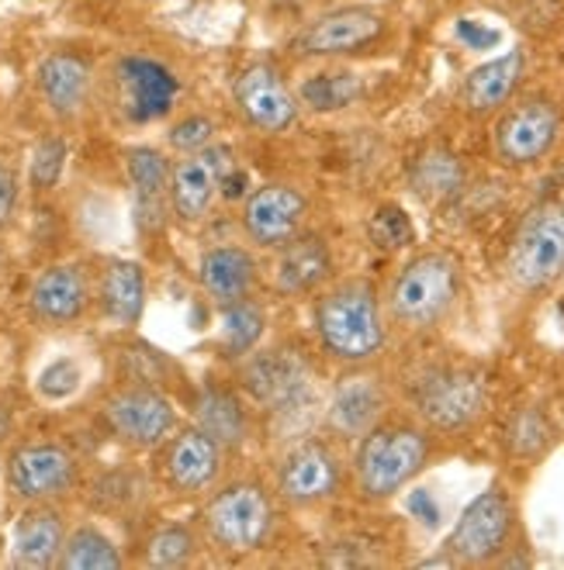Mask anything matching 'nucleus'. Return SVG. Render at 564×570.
Listing matches in <instances>:
<instances>
[{
  "instance_id": "c85d7f7f",
  "label": "nucleus",
  "mask_w": 564,
  "mask_h": 570,
  "mask_svg": "<svg viewBox=\"0 0 564 570\" xmlns=\"http://www.w3.org/2000/svg\"><path fill=\"white\" fill-rule=\"evenodd\" d=\"M263 328H268V315L256 305L253 297L236 301V305L222 308V332H218V350L225 360H243L253 353L263 340Z\"/></svg>"
},
{
  "instance_id": "f8f14e48",
  "label": "nucleus",
  "mask_w": 564,
  "mask_h": 570,
  "mask_svg": "<svg viewBox=\"0 0 564 570\" xmlns=\"http://www.w3.org/2000/svg\"><path fill=\"white\" fill-rule=\"evenodd\" d=\"M340 456L322 440L294 443L278 463V498L291 509H315L340 491Z\"/></svg>"
},
{
  "instance_id": "39448f33",
  "label": "nucleus",
  "mask_w": 564,
  "mask_h": 570,
  "mask_svg": "<svg viewBox=\"0 0 564 570\" xmlns=\"http://www.w3.org/2000/svg\"><path fill=\"white\" fill-rule=\"evenodd\" d=\"M457 287H460L457 263L447 253H422L398 271L388 291L391 318L409 328L437 325L450 312Z\"/></svg>"
},
{
  "instance_id": "4be33fe9",
  "label": "nucleus",
  "mask_w": 564,
  "mask_h": 570,
  "mask_svg": "<svg viewBox=\"0 0 564 570\" xmlns=\"http://www.w3.org/2000/svg\"><path fill=\"white\" fill-rule=\"evenodd\" d=\"M90 80H94L90 59L74 49L49 52L36 70V83H39L46 108L62 121H70L84 111L90 97Z\"/></svg>"
},
{
  "instance_id": "f704fd0d",
  "label": "nucleus",
  "mask_w": 564,
  "mask_h": 570,
  "mask_svg": "<svg viewBox=\"0 0 564 570\" xmlns=\"http://www.w3.org/2000/svg\"><path fill=\"white\" fill-rule=\"evenodd\" d=\"M464 180V166L444 153V149H434V153H426L419 163H416V170H412V187L429 197V200H440V197H450Z\"/></svg>"
},
{
  "instance_id": "9d476101",
  "label": "nucleus",
  "mask_w": 564,
  "mask_h": 570,
  "mask_svg": "<svg viewBox=\"0 0 564 570\" xmlns=\"http://www.w3.org/2000/svg\"><path fill=\"white\" fill-rule=\"evenodd\" d=\"M101 419L118 443L132 450H156L177 429V409L156 384H125L101 405Z\"/></svg>"
},
{
  "instance_id": "b1692460",
  "label": "nucleus",
  "mask_w": 564,
  "mask_h": 570,
  "mask_svg": "<svg viewBox=\"0 0 564 570\" xmlns=\"http://www.w3.org/2000/svg\"><path fill=\"white\" fill-rule=\"evenodd\" d=\"M256 277L260 266L253 253L243 246H212L205 249L202 263H197V284H202L208 301L218 308L253 297Z\"/></svg>"
},
{
  "instance_id": "7c9ffc66",
  "label": "nucleus",
  "mask_w": 564,
  "mask_h": 570,
  "mask_svg": "<svg viewBox=\"0 0 564 570\" xmlns=\"http://www.w3.org/2000/svg\"><path fill=\"white\" fill-rule=\"evenodd\" d=\"M360 94H363L360 77L357 73H347V70L312 73L309 80H302V87H298V100H302L305 108L319 111V115H333V111L350 108Z\"/></svg>"
},
{
  "instance_id": "ea45409f",
  "label": "nucleus",
  "mask_w": 564,
  "mask_h": 570,
  "mask_svg": "<svg viewBox=\"0 0 564 570\" xmlns=\"http://www.w3.org/2000/svg\"><path fill=\"white\" fill-rule=\"evenodd\" d=\"M21 205V180L8 163H0V232H4Z\"/></svg>"
},
{
  "instance_id": "f03ea898",
  "label": "nucleus",
  "mask_w": 564,
  "mask_h": 570,
  "mask_svg": "<svg viewBox=\"0 0 564 570\" xmlns=\"http://www.w3.org/2000/svg\"><path fill=\"white\" fill-rule=\"evenodd\" d=\"M315 332L322 350L343 363H368L385 346L381 297L371 281H340L315 301Z\"/></svg>"
},
{
  "instance_id": "6e6552de",
  "label": "nucleus",
  "mask_w": 564,
  "mask_h": 570,
  "mask_svg": "<svg viewBox=\"0 0 564 570\" xmlns=\"http://www.w3.org/2000/svg\"><path fill=\"white\" fill-rule=\"evenodd\" d=\"M8 491L25 505H52L80 484V463L62 443H21L8 453Z\"/></svg>"
},
{
  "instance_id": "cd10ccee",
  "label": "nucleus",
  "mask_w": 564,
  "mask_h": 570,
  "mask_svg": "<svg viewBox=\"0 0 564 570\" xmlns=\"http://www.w3.org/2000/svg\"><path fill=\"white\" fill-rule=\"evenodd\" d=\"M523 52L513 49L499 59H488L482 62L478 70L468 73L464 80V105H468L475 115H488V111H499L506 100L513 97V90L519 87V77H523Z\"/></svg>"
},
{
  "instance_id": "e433bc0d",
  "label": "nucleus",
  "mask_w": 564,
  "mask_h": 570,
  "mask_svg": "<svg viewBox=\"0 0 564 570\" xmlns=\"http://www.w3.org/2000/svg\"><path fill=\"white\" fill-rule=\"evenodd\" d=\"M368 236L378 249H402L416 239V228H412V218L398 208V205H385L371 215V225H368Z\"/></svg>"
},
{
  "instance_id": "a211bd4d",
  "label": "nucleus",
  "mask_w": 564,
  "mask_h": 570,
  "mask_svg": "<svg viewBox=\"0 0 564 570\" xmlns=\"http://www.w3.org/2000/svg\"><path fill=\"white\" fill-rule=\"evenodd\" d=\"M118 87L125 115L139 125L167 118L181 94V80L163 62L146 56H125L118 62Z\"/></svg>"
},
{
  "instance_id": "a878e982",
  "label": "nucleus",
  "mask_w": 564,
  "mask_h": 570,
  "mask_svg": "<svg viewBox=\"0 0 564 570\" xmlns=\"http://www.w3.org/2000/svg\"><path fill=\"white\" fill-rule=\"evenodd\" d=\"M94 297L111 325L118 328L139 325L146 312V271L136 259H108L101 266V274H97Z\"/></svg>"
},
{
  "instance_id": "f3484780",
  "label": "nucleus",
  "mask_w": 564,
  "mask_h": 570,
  "mask_svg": "<svg viewBox=\"0 0 564 570\" xmlns=\"http://www.w3.org/2000/svg\"><path fill=\"white\" fill-rule=\"evenodd\" d=\"M232 94H236V105H240L243 118L253 128L268 131V136H281V131H288L298 118V100L284 87V80L278 77L271 62L246 66V70L236 77Z\"/></svg>"
},
{
  "instance_id": "4468645a",
  "label": "nucleus",
  "mask_w": 564,
  "mask_h": 570,
  "mask_svg": "<svg viewBox=\"0 0 564 570\" xmlns=\"http://www.w3.org/2000/svg\"><path fill=\"white\" fill-rule=\"evenodd\" d=\"M94 297L90 274L84 263H52L28 287V312L46 328L77 325Z\"/></svg>"
},
{
  "instance_id": "2eb2a0df",
  "label": "nucleus",
  "mask_w": 564,
  "mask_h": 570,
  "mask_svg": "<svg viewBox=\"0 0 564 570\" xmlns=\"http://www.w3.org/2000/svg\"><path fill=\"white\" fill-rule=\"evenodd\" d=\"M561 131V115L551 100L544 97H526L513 105L495 128V153L513 166H526L544 159Z\"/></svg>"
},
{
  "instance_id": "393cba45",
  "label": "nucleus",
  "mask_w": 564,
  "mask_h": 570,
  "mask_svg": "<svg viewBox=\"0 0 564 570\" xmlns=\"http://www.w3.org/2000/svg\"><path fill=\"white\" fill-rule=\"evenodd\" d=\"M191 415L194 425L208 432L225 453L243 450L250 440V412L243 405V397L225 384H212V381L202 384V391L194 394Z\"/></svg>"
},
{
  "instance_id": "5701e85b",
  "label": "nucleus",
  "mask_w": 564,
  "mask_h": 570,
  "mask_svg": "<svg viewBox=\"0 0 564 570\" xmlns=\"http://www.w3.org/2000/svg\"><path fill=\"white\" fill-rule=\"evenodd\" d=\"M66 532V519L52 505H28L11 532V563L25 570L59 567Z\"/></svg>"
},
{
  "instance_id": "bb28decb",
  "label": "nucleus",
  "mask_w": 564,
  "mask_h": 570,
  "mask_svg": "<svg viewBox=\"0 0 564 570\" xmlns=\"http://www.w3.org/2000/svg\"><path fill=\"white\" fill-rule=\"evenodd\" d=\"M329 271H333V253H329L325 239L319 236H298L291 243H284L278 249V263H274V291L278 294H309L315 291Z\"/></svg>"
},
{
  "instance_id": "412c9836",
  "label": "nucleus",
  "mask_w": 564,
  "mask_h": 570,
  "mask_svg": "<svg viewBox=\"0 0 564 570\" xmlns=\"http://www.w3.org/2000/svg\"><path fill=\"white\" fill-rule=\"evenodd\" d=\"M125 170L132 184V205H136V225L153 236L167 222L171 208V163L153 146H132L125 153Z\"/></svg>"
},
{
  "instance_id": "37998d69",
  "label": "nucleus",
  "mask_w": 564,
  "mask_h": 570,
  "mask_svg": "<svg viewBox=\"0 0 564 570\" xmlns=\"http://www.w3.org/2000/svg\"><path fill=\"white\" fill-rule=\"evenodd\" d=\"M8 435H11V409L0 401V443H4Z\"/></svg>"
},
{
  "instance_id": "58836bf2",
  "label": "nucleus",
  "mask_w": 564,
  "mask_h": 570,
  "mask_svg": "<svg viewBox=\"0 0 564 570\" xmlns=\"http://www.w3.org/2000/svg\"><path fill=\"white\" fill-rule=\"evenodd\" d=\"M80 387V366L74 360H56L39 374V394L49 401H62L70 397Z\"/></svg>"
},
{
  "instance_id": "f257e3e1",
  "label": "nucleus",
  "mask_w": 564,
  "mask_h": 570,
  "mask_svg": "<svg viewBox=\"0 0 564 570\" xmlns=\"http://www.w3.org/2000/svg\"><path fill=\"white\" fill-rule=\"evenodd\" d=\"M202 529L228 557H246L271 543L278 529V491H271L256 478L228 481L205 494V505L197 512Z\"/></svg>"
},
{
  "instance_id": "6ab92c4d",
  "label": "nucleus",
  "mask_w": 564,
  "mask_h": 570,
  "mask_svg": "<svg viewBox=\"0 0 564 570\" xmlns=\"http://www.w3.org/2000/svg\"><path fill=\"white\" fill-rule=\"evenodd\" d=\"M385 18L371 8H340L315 18L302 36H298L294 49L302 56H350L368 49L381 39Z\"/></svg>"
},
{
  "instance_id": "7ed1b4c3",
  "label": "nucleus",
  "mask_w": 564,
  "mask_h": 570,
  "mask_svg": "<svg viewBox=\"0 0 564 570\" xmlns=\"http://www.w3.org/2000/svg\"><path fill=\"white\" fill-rule=\"evenodd\" d=\"M429 460V435L416 425L388 422L360 435L353 456V474L363 498L385 501L402 491Z\"/></svg>"
},
{
  "instance_id": "423d86ee",
  "label": "nucleus",
  "mask_w": 564,
  "mask_h": 570,
  "mask_svg": "<svg viewBox=\"0 0 564 570\" xmlns=\"http://www.w3.org/2000/svg\"><path fill=\"white\" fill-rule=\"evenodd\" d=\"M506 271L523 291H541L564 274V200H544L519 222Z\"/></svg>"
},
{
  "instance_id": "72a5a7b5",
  "label": "nucleus",
  "mask_w": 564,
  "mask_h": 570,
  "mask_svg": "<svg viewBox=\"0 0 564 570\" xmlns=\"http://www.w3.org/2000/svg\"><path fill=\"white\" fill-rule=\"evenodd\" d=\"M146 491L149 488H146L143 474H136V471H108L105 478L94 481L90 501H94V509H101L108 515H125V512L143 509Z\"/></svg>"
},
{
  "instance_id": "aec40b11",
  "label": "nucleus",
  "mask_w": 564,
  "mask_h": 570,
  "mask_svg": "<svg viewBox=\"0 0 564 570\" xmlns=\"http://www.w3.org/2000/svg\"><path fill=\"white\" fill-rule=\"evenodd\" d=\"M388 409L385 384L375 374H347L325 405V425L340 440H360L368 435Z\"/></svg>"
},
{
  "instance_id": "473e14b6",
  "label": "nucleus",
  "mask_w": 564,
  "mask_h": 570,
  "mask_svg": "<svg viewBox=\"0 0 564 570\" xmlns=\"http://www.w3.org/2000/svg\"><path fill=\"white\" fill-rule=\"evenodd\" d=\"M197 557V532L187 522H167L159 525L149 540H146V567L156 570H174L187 567Z\"/></svg>"
},
{
  "instance_id": "dca6fc26",
  "label": "nucleus",
  "mask_w": 564,
  "mask_h": 570,
  "mask_svg": "<svg viewBox=\"0 0 564 570\" xmlns=\"http://www.w3.org/2000/svg\"><path fill=\"white\" fill-rule=\"evenodd\" d=\"M309 200L291 184H263L243 205V228L250 243L263 249H281L305 228Z\"/></svg>"
},
{
  "instance_id": "20e7f679",
  "label": "nucleus",
  "mask_w": 564,
  "mask_h": 570,
  "mask_svg": "<svg viewBox=\"0 0 564 570\" xmlns=\"http://www.w3.org/2000/svg\"><path fill=\"white\" fill-rule=\"evenodd\" d=\"M412 405L429 429L460 432L482 419L488 405V384L471 366L437 363V366H426L416 377Z\"/></svg>"
},
{
  "instance_id": "79ce46f5",
  "label": "nucleus",
  "mask_w": 564,
  "mask_h": 570,
  "mask_svg": "<svg viewBox=\"0 0 564 570\" xmlns=\"http://www.w3.org/2000/svg\"><path fill=\"white\" fill-rule=\"evenodd\" d=\"M406 509L426 525V529H437L440 525V505H437V498H434V491H426V488H416V491H409V498H406Z\"/></svg>"
},
{
  "instance_id": "2f4dec72",
  "label": "nucleus",
  "mask_w": 564,
  "mask_h": 570,
  "mask_svg": "<svg viewBox=\"0 0 564 570\" xmlns=\"http://www.w3.org/2000/svg\"><path fill=\"white\" fill-rule=\"evenodd\" d=\"M554 443V425L541 409H519L506 425V453L513 460H541Z\"/></svg>"
},
{
  "instance_id": "c03bdc74",
  "label": "nucleus",
  "mask_w": 564,
  "mask_h": 570,
  "mask_svg": "<svg viewBox=\"0 0 564 570\" xmlns=\"http://www.w3.org/2000/svg\"><path fill=\"white\" fill-rule=\"evenodd\" d=\"M457 560L450 557V553H444V557H429V560H422L419 567H454Z\"/></svg>"
},
{
  "instance_id": "9b49d317",
  "label": "nucleus",
  "mask_w": 564,
  "mask_h": 570,
  "mask_svg": "<svg viewBox=\"0 0 564 570\" xmlns=\"http://www.w3.org/2000/svg\"><path fill=\"white\" fill-rule=\"evenodd\" d=\"M513 525L516 509L509 494L503 488H488L478 498H471V505L460 512L447 540V553L457 563H488L506 550Z\"/></svg>"
},
{
  "instance_id": "4c0bfd02",
  "label": "nucleus",
  "mask_w": 564,
  "mask_h": 570,
  "mask_svg": "<svg viewBox=\"0 0 564 570\" xmlns=\"http://www.w3.org/2000/svg\"><path fill=\"white\" fill-rule=\"evenodd\" d=\"M215 121L208 115H187L184 121H177L171 131H167V142L184 156V153H197L215 142Z\"/></svg>"
},
{
  "instance_id": "a19ab883",
  "label": "nucleus",
  "mask_w": 564,
  "mask_h": 570,
  "mask_svg": "<svg viewBox=\"0 0 564 570\" xmlns=\"http://www.w3.org/2000/svg\"><path fill=\"white\" fill-rule=\"evenodd\" d=\"M454 36H457L464 46H468V49H478V52L503 42V31H499V28H488V24L471 21V18H460V21L454 24Z\"/></svg>"
},
{
  "instance_id": "ddd939ff",
  "label": "nucleus",
  "mask_w": 564,
  "mask_h": 570,
  "mask_svg": "<svg viewBox=\"0 0 564 570\" xmlns=\"http://www.w3.org/2000/svg\"><path fill=\"white\" fill-rule=\"evenodd\" d=\"M232 170L228 146H205L197 153H184L171 166V212L181 222H202L212 212V200L222 190V177Z\"/></svg>"
},
{
  "instance_id": "c756f323",
  "label": "nucleus",
  "mask_w": 564,
  "mask_h": 570,
  "mask_svg": "<svg viewBox=\"0 0 564 570\" xmlns=\"http://www.w3.org/2000/svg\"><path fill=\"white\" fill-rule=\"evenodd\" d=\"M125 557L97 525H77L66 532L59 570H118Z\"/></svg>"
},
{
  "instance_id": "c9c22d12",
  "label": "nucleus",
  "mask_w": 564,
  "mask_h": 570,
  "mask_svg": "<svg viewBox=\"0 0 564 570\" xmlns=\"http://www.w3.org/2000/svg\"><path fill=\"white\" fill-rule=\"evenodd\" d=\"M62 170H66V142L59 136H49L31 149L28 180H31V190L36 194H49L59 184Z\"/></svg>"
},
{
  "instance_id": "0eeeda50",
  "label": "nucleus",
  "mask_w": 564,
  "mask_h": 570,
  "mask_svg": "<svg viewBox=\"0 0 564 570\" xmlns=\"http://www.w3.org/2000/svg\"><path fill=\"white\" fill-rule=\"evenodd\" d=\"M240 387L271 412H294L312 397V366L294 346H271L240 360Z\"/></svg>"
},
{
  "instance_id": "1a4fd4ad",
  "label": "nucleus",
  "mask_w": 564,
  "mask_h": 570,
  "mask_svg": "<svg viewBox=\"0 0 564 570\" xmlns=\"http://www.w3.org/2000/svg\"><path fill=\"white\" fill-rule=\"evenodd\" d=\"M225 450L197 425L174 429L156 446V471L167 491L181 498H205L225 474Z\"/></svg>"
}]
</instances>
